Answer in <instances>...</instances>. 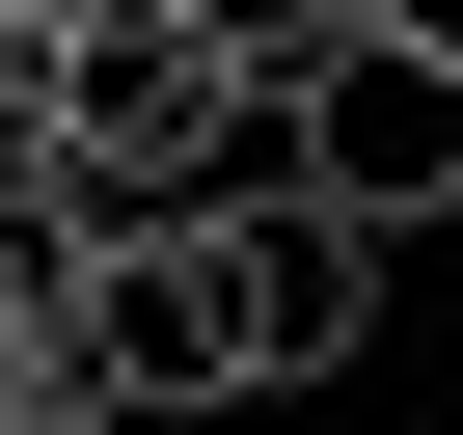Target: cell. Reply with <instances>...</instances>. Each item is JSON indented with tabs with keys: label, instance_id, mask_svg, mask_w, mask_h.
<instances>
[{
	"label": "cell",
	"instance_id": "obj_4",
	"mask_svg": "<svg viewBox=\"0 0 463 435\" xmlns=\"http://www.w3.org/2000/svg\"><path fill=\"white\" fill-rule=\"evenodd\" d=\"M218 273H246V381H327L382 327V218L300 190V163H218Z\"/></svg>",
	"mask_w": 463,
	"mask_h": 435
},
{
	"label": "cell",
	"instance_id": "obj_2",
	"mask_svg": "<svg viewBox=\"0 0 463 435\" xmlns=\"http://www.w3.org/2000/svg\"><path fill=\"white\" fill-rule=\"evenodd\" d=\"M28 408H246V273H218V190H82V300L28 327Z\"/></svg>",
	"mask_w": 463,
	"mask_h": 435
},
{
	"label": "cell",
	"instance_id": "obj_5",
	"mask_svg": "<svg viewBox=\"0 0 463 435\" xmlns=\"http://www.w3.org/2000/svg\"><path fill=\"white\" fill-rule=\"evenodd\" d=\"M382 28H436V55H463V0H382Z\"/></svg>",
	"mask_w": 463,
	"mask_h": 435
},
{
	"label": "cell",
	"instance_id": "obj_3",
	"mask_svg": "<svg viewBox=\"0 0 463 435\" xmlns=\"http://www.w3.org/2000/svg\"><path fill=\"white\" fill-rule=\"evenodd\" d=\"M273 163L354 190L382 245H409V218H463V55L382 28V0H300V55H273Z\"/></svg>",
	"mask_w": 463,
	"mask_h": 435
},
{
	"label": "cell",
	"instance_id": "obj_1",
	"mask_svg": "<svg viewBox=\"0 0 463 435\" xmlns=\"http://www.w3.org/2000/svg\"><path fill=\"white\" fill-rule=\"evenodd\" d=\"M273 55H300V0H55V163L82 190L273 163Z\"/></svg>",
	"mask_w": 463,
	"mask_h": 435
}]
</instances>
